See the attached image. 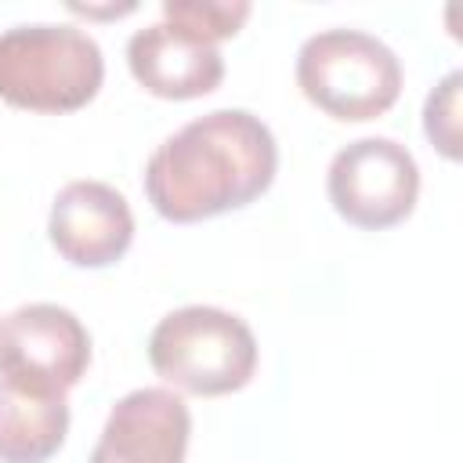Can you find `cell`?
<instances>
[{
	"label": "cell",
	"instance_id": "obj_13",
	"mask_svg": "<svg viewBox=\"0 0 463 463\" xmlns=\"http://www.w3.org/2000/svg\"><path fill=\"white\" fill-rule=\"evenodd\" d=\"M72 11H80V14H98V18H112V14H130L134 11V4H119V7H80V4H69Z\"/></svg>",
	"mask_w": 463,
	"mask_h": 463
},
{
	"label": "cell",
	"instance_id": "obj_7",
	"mask_svg": "<svg viewBox=\"0 0 463 463\" xmlns=\"http://www.w3.org/2000/svg\"><path fill=\"white\" fill-rule=\"evenodd\" d=\"M54 250L76 268H109L134 242V213L119 188L105 181H69L47 217Z\"/></svg>",
	"mask_w": 463,
	"mask_h": 463
},
{
	"label": "cell",
	"instance_id": "obj_8",
	"mask_svg": "<svg viewBox=\"0 0 463 463\" xmlns=\"http://www.w3.org/2000/svg\"><path fill=\"white\" fill-rule=\"evenodd\" d=\"M192 416L170 387H137L123 394L101 427L87 463H184Z\"/></svg>",
	"mask_w": 463,
	"mask_h": 463
},
{
	"label": "cell",
	"instance_id": "obj_11",
	"mask_svg": "<svg viewBox=\"0 0 463 463\" xmlns=\"http://www.w3.org/2000/svg\"><path fill=\"white\" fill-rule=\"evenodd\" d=\"M163 18L206 43H217L242 29L250 0H163Z\"/></svg>",
	"mask_w": 463,
	"mask_h": 463
},
{
	"label": "cell",
	"instance_id": "obj_12",
	"mask_svg": "<svg viewBox=\"0 0 463 463\" xmlns=\"http://www.w3.org/2000/svg\"><path fill=\"white\" fill-rule=\"evenodd\" d=\"M459 87L463 76L452 69L441 76L423 105V134L445 159H459Z\"/></svg>",
	"mask_w": 463,
	"mask_h": 463
},
{
	"label": "cell",
	"instance_id": "obj_10",
	"mask_svg": "<svg viewBox=\"0 0 463 463\" xmlns=\"http://www.w3.org/2000/svg\"><path fill=\"white\" fill-rule=\"evenodd\" d=\"M69 434L65 394H40L0 380V463H47Z\"/></svg>",
	"mask_w": 463,
	"mask_h": 463
},
{
	"label": "cell",
	"instance_id": "obj_2",
	"mask_svg": "<svg viewBox=\"0 0 463 463\" xmlns=\"http://www.w3.org/2000/svg\"><path fill=\"white\" fill-rule=\"evenodd\" d=\"M105 80L90 33L65 22H29L0 33V98L29 112L83 109Z\"/></svg>",
	"mask_w": 463,
	"mask_h": 463
},
{
	"label": "cell",
	"instance_id": "obj_9",
	"mask_svg": "<svg viewBox=\"0 0 463 463\" xmlns=\"http://www.w3.org/2000/svg\"><path fill=\"white\" fill-rule=\"evenodd\" d=\"M127 65L148 94L170 101L203 98L224 80V58L217 43L184 33L166 18L137 29L127 40Z\"/></svg>",
	"mask_w": 463,
	"mask_h": 463
},
{
	"label": "cell",
	"instance_id": "obj_4",
	"mask_svg": "<svg viewBox=\"0 0 463 463\" xmlns=\"http://www.w3.org/2000/svg\"><path fill=\"white\" fill-rule=\"evenodd\" d=\"M297 83L311 105L344 123L383 116L402 94L398 54L362 29H322L297 51Z\"/></svg>",
	"mask_w": 463,
	"mask_h": 463
},
{
	"label": "cell",
	"instance_id": "obj_6",
	"mask_svg": "<svg viewBox=\"0 0 463 463\" xmlns=\"http://www.w3.org/2000/svg\"><path fill=\"white\" fill-rule=\"evenodd\" d=\"M326 192L344 221L391 228L405 221L420 199V166L394 137H358L329 159Z\"/></svg>",
	"mask_w": 463,
	"mask_h": 463
},
{
	"label": "cell",
	"instance_id": "obj_1",
	"mask_svg": "<svg viewBox=\"0 0 463 463\" xmlns=\"http://www.w3.org/2000/svg\"><path fill=\"white\" fill-rule=\"evenodd\" d=\"M275 170L271 127L246 109H213L156 145L145 163V195L159 217L192 224L253 203Z\"/></svg>",
	"mask_w": 463,
	"mask_h": 463
},
{
	"label": "cell",
	"instance_id": "obj_3",
	"mask_svg": "<svg viewBox=\"0 0 463 463\" xmlns=\"http://www.w3.org/2000/svg\"><path fill=\"white\" fill-rule=\"evenodd\" d=\"M148 362L170 387L213 398L250 383L257 369V340L239 315L213 304H188L156 322Z\"/></svg>",
	"mask_w": 463,
	"mask_h": 463
},
{
	"label": "cell",
	"instance_id": "obj_5",
	"mask_svg": "<svg viewBox=\"0 0 463 463\" xmlns=\"http://www.w3.org/2000/svg\"><path fill=\"white\" fill-rule=\"evenodd\" d=\"M90 365V333L61 304H22L0 318V380L40 391H72Z\"/></svg>",
	"mask_w": 463,
	"mask_h": 463
}]
</instances>
